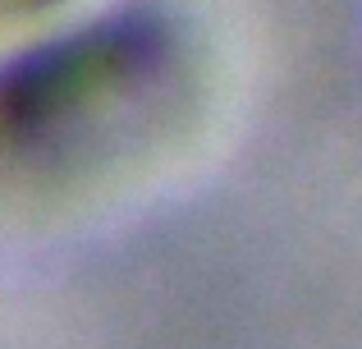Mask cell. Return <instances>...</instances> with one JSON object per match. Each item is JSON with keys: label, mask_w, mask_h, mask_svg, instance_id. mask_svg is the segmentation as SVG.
Here are the masks:
<instances>
[{"label": "cell", "mask_w": 362, "mask_h": 349, "mask_svg": "<svg viewBox=\"0 0 362 349\" xmlns=\"http://www.w3.org/2000/svg\"><path fill=\"white\" fill-rule=\"evenodd\" d=\"M42 5H55V0H0V14H18V9H42Z\"/></svg>", "instance_id": "1"}]
</instances>
